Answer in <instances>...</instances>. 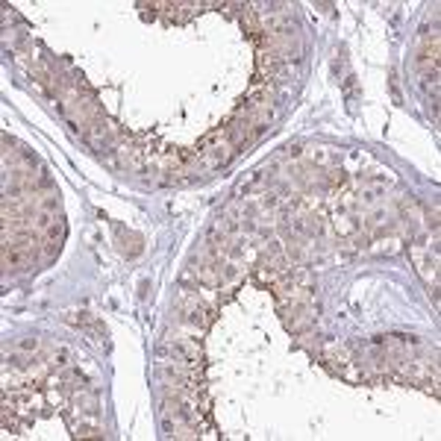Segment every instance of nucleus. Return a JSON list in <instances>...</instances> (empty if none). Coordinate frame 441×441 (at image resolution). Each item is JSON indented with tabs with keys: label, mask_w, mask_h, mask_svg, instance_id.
Wrapping results in <instances>:
<instances>
[{
	"label": "nucleus",
	"mask_w": 441,
	"mask_h": 441,
	"mask_svg": "<svg viewBox=\"0 0 441 441\" xmlns=\"http://www.w3.org/2000/svg\"><path fill=\"white\" fill-rule=\"evenodd\" d=\"M382 194H385V186H371V189H362V191H359V203H362V206H377Z\"/></svg>",
	"instance_id": "1"
},
{
	"label": "nucleus",
	"mask_w": 441,
	"mask_h": 441,
	"mask_svg": "<svg viewBox=\"0 0 441 441\" xmlns=\"http://www.w3.org/2000/svg\"><path fill=\"white\" fill-rule=\"evenodd\" d=\"M62 232H65L62 224H50L47 227V238H62Z\"/></svg>",
	"instance_id": "2"
}]
</instances>
